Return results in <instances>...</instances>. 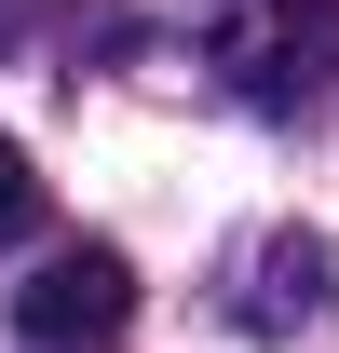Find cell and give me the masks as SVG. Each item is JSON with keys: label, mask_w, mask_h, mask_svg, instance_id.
<instances>
[{"label": "cell", "mask_w": 339, "mask_h": 353, "mask_svg": "<svg viewBox=\"0 0 339 353\" xmlns=\"http://www.w3.org/2000/svg\"><path fill=\"white\" fill-rule=\"evenodd\" d=\"M326 299H339V259L312 231H271V245H258V285H245V326H312Z\"/></svg>", "instance_id": "3957f363"}, {"label": "cell", "mask_w": 339, "mask_h": 353, "mask_svg": "<svg viewBox=\"0 0 339 353\" xmlns=\"http://www.w3.org/2000/svg\"><path fill=\"white\" fill-rule=\"evenodd\" d=\"M123 312H136V259L123 245H68V259H41L14 285V340L28 353H95V340H123Z\"/></svg>", "instance_id": "7a4b0ae2"}, {"label": "cell", "mask_w": 339, "mask_h": 353, "mask_svg": "<svg viewBox=\"0 0 339 353\" xmlns=\"http://www.w3.org/2000/svg\"><path fill=\"white\" fill-rule=\"evenodd\" d=\"M14 231H41V176H28L14 136H0V245H14Z\"/></svg>", "instance_id": "277c9868"}, {"label": "cell", "mask_w": 339, "mask_h": 353, "mask_svg": "<svg viewBox=\"0 0 339 353\" xmlns=\"http://www.w3.org/2000/svg\"><path fill=\"white\" fill-rule=\"evenodd\" d=\"M204 54L231 68L245 109H326L339 95V0H231Z\"/></svg>", "instance_id": "6da1fadb"}]
</instances>
